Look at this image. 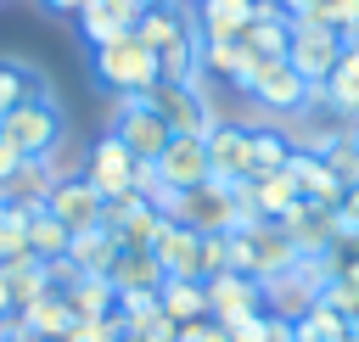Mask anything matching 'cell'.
Returning a JSON list of instances; mask_svg holds the SVG:
<instances>
[{
  "instance_id": "5",
  "label": "cell",
  "mask_w": 359,
  "mask_h": 342,
  "mask_svg": "<svg viewBox=\"0 0 359 342\" xmlns=\"http://www.w3.org/2000/svg\"><path fill=\"white\" fill-rule=\"evenodd\" d=\"M202 146H208V168L219 185H241L252 179V123H236V118H213L202 129Z\"/></svg>"
},
{
  "instance_id": "36",
  "label": "cell",
  "mask_w": 359,
  "mask_h": 342,
  "mask_svg": "<svg viewBox=\"0 0 359 342\" xmlns=\"http://www.w3.org/2000/svg\"><path fill=\"white\" fill-rule=\"evenodd\" d=\"M180 336V325L168 320V314H157V320H146V331H140V342H174Z\"/></svg>"
},
{
  "instance_id": "41",
  "label": "cell",
  "mask_w": 359,
  "mask_h": 342,
  "mask_svg": "<svg viewBox=\"0 0 359 342\" xmlns=\"http://www.w3.org/2000/svg\"><path fill=\"white\" fill-rule=\"evenodd\" d=\"M6 314H17V308H11V286H6V269H0V320H6Z\"/></svg>"
},
{
  "instance_id": "2",
  "label": "cell",
  "mask_w": 359,
  "mask_h": 342,
  "mask_svg": "<svg viewBox=\"0 0 359 342\" xmlns=\"http://www.w3.org/2000/svg\"><path fill=\"white\" fill-rule=\"evenodd\" d=\"M0 135L22 151V157H56L62 151V140H67V112H62V101L50 95V90H39L34 101H22L17 112H6L0 118Z\"/></svg>"
},
{
  "instance_id": "39",
  "label": "cell",
  "mask_w": 359,
  "mask_h": 342,
  "mask_svg": "<svg viewBox=\"0 0 359 342\" xmlns=\"http://www.w3.org/2000/svg\"><path fill=\"white\" fill-rule=\"evenodd\" d=\"M275 6H280V11L292 17V22H303V17H314V0H275Z\"/></svg>"
},
{
  "instance_id": "25",
  "label": "cell",
  "mask_w": 359,
  "mask_h": 342,
  "mask_svg": "<svg viewBox=\"0 0 359 342\" xmlns=\"http://www.w3.org/2000/svg\"><path fill=\"white\" fill-rule=\"evenodd\" d=\"M185 28H191V17H185L180 6H168V0H163V6H146V11H140L135 39H140V45H151V50H163V45H168V39H180Z\"/></svg>"
},
{
  "instance_id": "34",
  "label": "cell",
  "mask_w": 359,
  "mask_h": 342,
  "mask_svg": "<svg viewBox=\"0 0 359 342\" xmlns=\"http://www.w3.org/2000/svg\"><path fill=\"white\" fill-rule=\"evenodd\" d=\"M230 269V235H202V280Z\"/></svg>"
},
{
  "instance_id": "8",
  "label": "cell",
  "mask_w": 359,
  "mask_h": 342,
  "mask_svg": "<svg viewBox=\"0 0 359 342\" xmlns=\"http://www.w3.org/2000/svg\"><path fill=\"white\" fill-rule=\"evenodd\" d=\"M151 174L163 179V191H196V185H208L213 179V168H208V146H202V135H174L168 146H163V157L151 163Z\"/></svg>"
},
{
  "instance_id": "27",
  "label": "cell",
  "mask_w": 359,
  "mask_h": 342,
  "mask_svg": "<svg viewBox=\"0 0 359 342\" xmlns=\"http://www.w3.org/2000/svg\"><path fill=\"white\" fill-rule=\"evenodd\" d=\"M286 342H353V331H348V320H342L337 308L314 303L309 314L292 320V336H286Z\"/></svg>"
},
{
  "instance_id": "38",
  "label": "cell",
  "mask_w": 359,
  "mask_h": 342,
  "mask_svg": "<svg viewBox=\"0 0 359 342\" xmlns=\"http://www.w3.org/2000/svg\"><path fill=\"white\" fill-rule=\"evenodd\" d=\"M17 163H22V151H17V146L0 135V179H11V174H17Z\"/></svg>"
},
{
  "instance_id": "19",
  "label": "cell",
  "mask_w": 359,
  "mask_h": 342,
  "mask_svg": "<svg viewBox=\"0 0 359 342\" xmlns=\"http://www.w3.org/2000/svg\"><path fill=\"white\" fill-rule=\"evenodd\" d=\"M62 303H67L73 320H107L112 303H118V292H112L107 275H79L73 286H62Z\"/></svg>"
},
{
  "instance_id": "21",
  "label": "cell",
  "mask_w": 359,
  "mask_h": 342,
  "mask_svg": "<svg viewBox=\"0 0 359 342\" xmlns=\"http://www.w3.org/2000/svg\"><path fill=\"white\" fill-rule=\"evenodd\" d=\"M22 314V325H28V336L34 342H62L79 320L67 314V303H62V292H45V297H34L28 308H17Z\"/></svg>"
},
{
  "instance_id": "13",
  "label": "cell",
  "mask_w": 359,
  "mask_h": 342,
  "mask_svg": "<svg viewBox=\"0 0 359 342\" xmlns=\"http://www.w3.org/2000/svg\"><path fill=\"white\" fill-rule=\"evenodd\" d=\"M146 101L163 112V123H168L174 135H202V129L213 123V112H208V101H202L196 84H157Z\"/></svg>"
},
{
  "instance_id": "42",
  "label": "cell",
  "mask_w": 359,
  "mask_h": 342,
  "mask_svg": "<svg viewBox=\"0 0 359 342\" xmlns=\"http://www.w3.org/2000/svg\"><path fill=\"white\" fill-rule=\"evenodd\" d=\"M348 331H353V336H359V303H353V308H348Z\"/></svg>"
},
{
  "instance_id": "7",
  "label": "cell",
  "mask_w": 359,
  "mask_h": 342,
  "mask_svg": "<svg viewBox=\"0 0 359 342\" xmlns=\"http://www.w3.org/2000/svg\"><path fill=\"white\" fill-rule=\"evenodd\" d=\"M264 308H269L264 303V280L236 275V269H224V275L208 280V320H219L224 331L241 325V320H252V314H264Z\"/></svg>"
},
{
  "instance_id": "28",
  "label": "cell",
  "mask_w": 359,
  "mask_h": 342,
  "mask_svg": "<svg viewBox=\"0 0 359 342\" xmlns=\"http://www.w3.org/2000/svg\"><path fill=\"white\" fill-rule=\"evenodd\" d=\"M292 135L275 129V123H252V174H280L292 163Z\"/></svg>"
},
{
  "instance_id": "23",
  "label": "cell",
  "mask_w": 359,
  "mask_h": 342,
  "mask_svg": "<svg viewBox=\"0 0 359 342\" xmlns=\"http://www.w3.org/2000/svg\"><path fill=\"white\" fill-rule=\"evenodd\" d=\"M118 252H123V247L112 241V230H107V224H95V230H73V241H67V258H73L84 275H107Z\"/></svg>"
},
{
  "instance_id": "6",
  "label": "cell",
  "mask_w": 359,
  "mask_h": 342,
  "mask_svg": "<svg viewBox=\"0 0 359 342\" xmlns=\"http://www.w3.org/2000/svg\"><path fill=\"white\" fill-rule=\"evenodd\" d=\"M84 179L107 196V202H123V196H135V185H140V163L129 157V146L123 140H112V135H101L95 146H90V163H84Z\"/></svg>"
},
{
  "instance_id": "35",
  "label": "cell",
  "mask_w": 359,
  "mask_h": 342,
  "mask_svg": "<svg viewBox=\"0 0 359 342\" xmlns=\"http://www.w3.org/2000/svg\"><path fill=\"white\" fill-rule=\"evenodd\" d=\"M174 342H230L224 336V325L219 320H191V325H180V336Z\"/></svg>"
},
{
  "instance_id": "31",
  "label": "cell",
  "mask_w": 359,
  "mask_h": 342,
  "mask_svg": "<svg viewBox=\"0 0 359 342\" xmlns=\"http://www.w3.org/2000/svg\"><path fill=\"white\" fill-rule=\"evenodd\" d=\"M224 336H230V342H286V336H292V325H286V320H275V314L264 308V314H252V320L230 325Z\"/></svg>"
},
{
  "instance_id": "4",
  "label": "cell",
  "mask_w": 359,
  "mask_h": 342,
  "mask_svg": "<svg viewBox=\"0 0 359 342\" xmlns=\"http://www.w3.org/2000/svg\"><path fill=\"white\" fill-rule=\"evenodd\" d=\"M337 56H342V34L337 28H325V22H314V17H303V22H292V45H286V67L303 78V84H325L331 78V67H337Z\"/></svg>"
},
{
  "instance_id": "18",
  "label": "cell",
  "mask_w": 359,
  "mask_h": 342,
  "mask_svg": "<svg viewBox=\"0 0 359 342\" xmlns=\"http://www.w3.org/2000/svg\"><path fill=\"white\" fill-rule=\"evenodd\" d=\"M196 73H202V39L196 28H185L157 50V84H196Z\"/></svg>"
},
{
  "instance_id": "16",
  "label": "cell",
  "mask_w": 359,
  "mask_h": 342,
  "mask_svg": "<svg viewBox=\"0 0 359 342\" xmlns=\"http://www.w3.org/2000/svg\"><path fill=\"white\" fill-rule=\"evenodd\" d=\"M286 174H292L297 196L314 202V207H342V196H348V185H342V179L325 168V157H314V151H292Z\"/></svg>"
},
{
  "instance_id": "29",
  "label": "cell",
  "mask_w": 359,
  "mask_h": 342,
  "mask_svg": "<svg viewBox=\"0 0 359 342\" xmlns=\"http://www.w3.org/2000/svg\"><path fill=\"white\" fill-rule=\"evenodd\" d=\"M6 286H11V308H28L34 297H45V292H50V280H45V264H39V258H17V264H6Z\"/></svg>"
},
{
  "instance_id": "43",
  "label": "cell",
  "mask_w": 359,
  "mask_h": 342,
  "mask_svg": "<svg viewBox=\"0 0 359 342\" xmlns=\"http://www.w3.org/2000/svg\"><path fill=\"white\" fill-rule=\"evenodd\" d=\"M123 342H140V336H123Z\"/></svg>"
},
{
  "instance_id": "3",
  "label": "cell",
  "mask_w": 359,
  "mask_h": 342,
  "mask_svg": "<svg viewBox=\"0 0 359 342\" xmlns=\"http://www.w3.org/2000/svg\"><path fill=\"white\" fill-rule=\"evenodd\" d=\"M107 135L123 140L129 157H135L140 168H151V163L163 157V146L174 140V129L163 123V112H157L146 95H118V107H112V129H107Z\"/></svg>"
},
{
  "instance_id": "15",
  "label": "cell",
  "mask_w": 359,
  "mask_h": 342,
  "mask_svg": "<svg viewBox=\"0 0 359 342\" xmlns=\"http://www.w3.org/2000/svg\"><path fill=\"white\" fill-rule=\"evenodd\" d=\"M50 185H56V168L45 157H22L11 179H0V207H22V213H39L50 202Z\"/></svg>"
},
{
  "instance_id": "14",
  "label": "cell",
  "mask_w": 359,
  "mask_h": 342,
  "mask_svg": "<svg viewBox=\"0 0 359 342\" xmlns=\"http://www.w3.org/2000/svg\"><path fill=\"white\" fill-rule=\"evenodd\" d=\"M151 258H157L163 275L202 280V235L185 230V224H174V219H163V230H157V241H151Z\"/></svg>"
},
{
  "instance_id": "12",
  "label": "cell",
  "mask_w": 359,
  "mask_h": 342,
  "mask_svg": "<svg viewBox=\"0 0 359 342\" xmlns=\"http://www.w3.org/2000/svg\"><path fill=\"white\" fill-rule=\"evenodd\" d=\"M252 101H258L269 118H292V112H309L314 84H303L286 62H269V67L258 73V84H252Z\"/></svg>"
},
{
  "instance_id": "10",
  "label": "cell",
  "mask_w": 359,
  "mask_h": 342,
  "mask_svg": "<svg viewBox=\"0 0 359 342\" xmlns=\"http://www.w3.org/2000/svg\"><path fill=\"white\" fill-rule=\"evenodd\" d=\"M101 224L112 230L118 247H129V252H151V241H157V230H163V207L146 202V196L135 191V196H123V202H107V219H101Z\"/></svg>"
},
{
  "instance_id": "11",
  "label": "cell",
  "mask_w": 359,
  "mask_h": 342,
  "mask_svg": "<svg viewBox=\"0 0 359 342\" xmlns=\"http://www.w3.org/2000/svg\"><path fill=\"white\" fill-rule=\"evenodd\" d=\"M140 0H84V11L73 17V28L84 34V45L95 50V45H112V39H123V34H135V22H140Z\"/></svg>"
},
{
  "instance_id": "40",
  "label": "cell",
  "mask_w": 359,
  "mask_h": 342,
  "mask_svg": "<svg viewBox=\"0 0 359 342\" xmlns=\"http://www.w3.org/2000/svg\"><path fill=\"white\" fill-rule=\"evenodd\" d=\"M45 11H56V17H79L84 11V0H39Z\"/></svg>"
},
{
  "instance_id": "24",
  "label": "cell",
  "mask_w": 359,
  "mask_h": 342,
  "mask_svg": "<svg viewBox=\"0 0 359 342\" xmlns=\"http://www.w3.org/2000/svg\"><path fill=\"white\" fill-rule=\"evenodd\" d=\"M107 280H112V292H157L168 275L157 269V258H151V252H129V247H123V252L112 258Z\"/></svg>"
},
{
  "instance_id": "22",
  "label": "cell",
  "mask_w": 359,
  "mask_h": 342,
  "mask_svg": "<svg viewBox=\"0 0 359 342\" xmlns=\"http://www.w3.org/2000/svg\"><path fill=\"white\" fill-rule=\"evenodd\" d=\"M39 90H50V84L39 78L34 62H22V56H0V118L17 112L22 101H34Z\"/></svg>"
},
{
  "instance_id": "20",
  "label": "cell",
  "mask_w": 359,
  "mask_h": 342,
  "mask_svg": "<svg viewBox=\"0 0 359 342\" xmlns=\"http://www.w3.org/2000/svg\"><path fill=\"white\" fill-rule=\"evenodd\" d=\"M157 303H163V314H168L174 325L208 320V280H180V275H168V280L157 286Z\"/></svg>"
},
{
  "instance_id": "37",
  "label": "cell",
  "mask_w": 359,
  "mask_h": 342,
  "mask_svg": "<svg viewBox=\"0 0 359 342\" xmlns=\"http://www.w3.org/2000/svg\"><path fill=\"white\" fill-rule=\"evenodd\" d=\"M342 230H359V185H348V196H342Z\"/></svg>"
},
{
  "instance_id": "1",
  "label": "cell",
  "mask_w": 359,
  "mask_h": 342,
  "mask_svg": "<svg viewBox=\"0 0 359 342\" xmlns=\"http://www.w3.org/2000/svg\"><path fill=\"white\" fill-rule=\"evenodd\" d=\"M90 73H95V84L112 90V95H151V90H157V50L140 45L135 34H123V39H112V45H95Z\"/></svg>"
},
{
  "instance_id": "32",
  "label": "cell",
  "mask_w": 359,
  "mask_h": 342,
  "mask_svg": "<svg viewBox=\"0 0 359 342\" xmlns=\"http://www.w3.org/2000/svg\"><path fill=\"white\" fill-rule=\"evenodd\" d=\"M314 22L348 34V28H359V0H314Z\"/></svg>"
},
{
  "instance_id": "30",
  "label": "cell",
  "mask_w": 359,
  "mask_h": 342,
  "mask_svg": "<svg viewBox=\"0 0 359 342\" xmlns=\"http://www.w3.org/2000/svg\"><path fill=\"white\" fill-rule=\"evenodd\" d=\"M28 258V213L22 207H0V269Z\"/></svg>"
},
{
  "instance_id": "9",
  "label": "cell",
  "mask_w": 359,
  "mask_h": 342,
  "mask_svg": "<svg viewBox=\"0 0 359 342\" xmlns=\"http://www.w3.org/2000/svg\"><path fill=\"white\" fill-rule=\"evenodd\" d=\"M45 213H50V219H62L67 230H95V224L107 219V196H101L84 174H62V179L50 185Z\"/></svg>"
},
{
  "instance_id": "33",
  "label": "cell",
  "mask_w": 359,
  "mask_h": 342,
  "mask_svg": "<svg viewBox=\"0 0 359 342\" xmlns=\"http://www.w3.org/2000/svg\"><path fill=\"white\" fill-rule=\"evenodd\" d=\"M62 342H123V325H118V314H107V320H79Z\"/></svg>"
},
{
  "instance_id": "44",
  "label": "cell",
  "mask_w": 359,
  "mask_h": 342,
  "mask_svg": "<svg viewBox=\"0 0 359 342\" xmlns=\"http://www.w3.org/2000/svg\"><path fill=\"white\" fill-rule=\"evenodd\" d=\"M353 342H359V336H353Z\"/></svg>"
},
{
  "instance_id": "17",
  "label": "cell",
  "mask_w": 359,
  "mask_h": 342,
  "mask_svg": "<svg viewBox=\"0 0 359 342\" xmlns=\"http://www.w3.org/2000/svg\"><path fill=\"white\" fill-rule=\"evenodd\" d=\"M252 17H258V0H202L196 6V34H202V45L241 39Z\"/></svg>"
},
{
  "instance_id": "26",
  "label": "cell",
  "mask_w": 359,
  "mask_h": 342,
  "mask_svg": "<svg viewBox=\"0 0 359 342\" xmlns=\"http://www.w3.org/2000/svg\"><path fill=\"white\" fill-rule=\"evenodd\" d=\"M67 241H73V230H67L62 219H50L45 207H39V213H28V258L56 264V258H67Z\"/></svg>"
}]
</instances>
